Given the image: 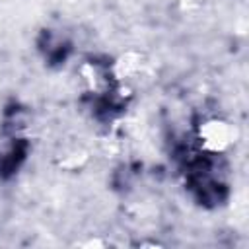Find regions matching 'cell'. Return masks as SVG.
I'll return each instance as SVG.
<instances>
[{
    "mask_svg": "<svg viewBox=\"0 0 249 249\" xmlns=\"http://www.w3.org/2000/svg\"><path fill=\"white\" fill-rule=\"evenodd\" d=\"M233 136L235 132H233L231 123L222 121V119H208L198 130V140L202 148L212 154L228 150L233 144Z\"/></svg>",
    "mask_w": 249,
    "mask_h": 249,
    "instance_id": "1",
    "label": "cell"
}]
</instances>
